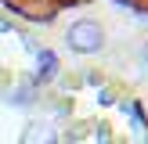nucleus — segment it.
Wrapping results in <instances>:
<instances>
[{
  "label": "nucleus",
  "mask_w": 148,
  "mask_h": 144,
  "mask_svg": "<svg viewBox=\"0 0 148 144\" xmlns=\"http://www.w3.org/2000/svg\"><path fill=\"white\" fill-rule=\"evenodd\" d=\"M51 72H54V54L40 50V76H51Z\"/></svg>",
  "instance_id": "obj_3"
},
{
  "label": "nucleus",
  "mask_w": 148,
  "mask_h": 144,
  "mask_svg": "<svg viewBox=\"0 0 148 144\" xmlns=\"http://www.w3.org/2000/svg\"><path fill=\"white\" fill-rule=\"evenodd\" d=\"M141 65L148 69V40H145V47H141Z\"/></svg>",
  "instance_id": "obj_4"
},
{
  "label": "nucleus",
  "mask_w": 148,
  "mask_h": 144,
  "mask_svg": "<svg viewBox=\"0 0 148 144\" xmlns=\"http://www.w3.org/2000/svg\"><path fill=\"white\" fill-rule=\"evenodd\" d=\"M18 144H58V130L51 122H29L22 130V141Z\"/></svg>",
  "instance_id": "obj_2"
},
{
  "label": "nucleus",
  "mask_w": 148,
  "mask_h": 144,
  "mask_svg": "<svg viewBox=\"0 0 148 144\" xmlns=\"http://www.w3.org/2000/svg\"><path fill=\"white\" fill-rule=\"evenodd\" d=\"M65 43H69V50H76V54H98V50L105 47V29H101L98 18H79V22L69 25Z\"/></svg>",
  "instance_id": "obj_1"
}]
</instances>
